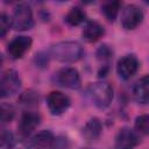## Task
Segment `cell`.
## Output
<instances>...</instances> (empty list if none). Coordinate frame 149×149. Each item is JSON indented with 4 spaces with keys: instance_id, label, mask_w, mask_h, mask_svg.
Instances as JSON below:
<instances>
[{
    "instance_id": "cell-14",
    "label": "cell",
    "mask_w": 149,
    "mask_h": 149,
    "mask_svg": "<svg viewBox=\"0 0 149 149\" xmlns=\"http://www.w3.org/2000/svg\"><path fill=\"white\" fill-rule=\"evenodd\" d=\"M104 27L100 23L95 21H90L85 24L81 31V36L86 42H95L104 35Z\"/></svg>"
},
{
    "instance_id": "cell-10",
    "label": "cell",
    "mask_w": 149,
    "mask_h": 149,
    "mask_svg": "<svg viewBox=\"0 0 149 149\" xmlns=\"http://www.w3.org/2000/svg\"><path fill=\"white\" fill-rule=\"evenodd\" d=\"M57 83L63 87L77 90L80 87L81 80L79 72L74 68H63L57 73Z\"/></svg>"
},
{
    "instance_id": "cell-24",
    "label": "cell",
    "mask_w": 149,
    "mask_h": 149,
    "mask_svg": "<svg viewBox=\"0 0 149 149\" xmlns=\"http://www.w3.org/2000/svg\"><path fill=\"white\" fill-rule=\"evenodd\" d=\"M35 62L38 66H45L48 64V56L47 55H42V54H38L36 55L35 57Z\"/></svg>"
},
{
    "instance_id": "cell-7",
    "label": "cell",
    "mask_w": 149,
    "mask_h": 149,
    "mask_svg": "<svg viewBox=\"0 0 149 149\" xmlns=\"http://www.w3.org/2000/svg\"><path fill=\"white\" fill-rule=\"evenodd\" d=\"M47 105L52 115H59L69 108L70 99L66 94L59 91H52L47 97Z\"/></svg>"
},
{
    "instance_id": "cell-16",
    "label": "cell",
    "mask_w": 149,
    "mask_h": 149,
    "mask_svg": "<svg viewBox=\"0 0 149 149\" xmlns=\"http://www.w3.org/2000/svg\"><path fill=\"white\" fill-rule=\"evenodd\" d=\"M85 19H86V14L79 7H72L64 17L65 22L70 26H79L85 21Z\"/></svg>"
},
{
    "instance_id": "cell-8",
    "label": "cell",
    "mask_w": 149,
    "mask_h": 149,
    "mask_svg": "<svg viewBox=\"0 0 149 149\" xmlns=\"http://www.w3.org/2000/svg\"><path fill=\"white\" fill-rule=\"evenodd\" d=\"M40 122H41V116L36 112H29V111L23 112L17 125V132L20 136L21 137L29 136L36 129Z\"/></svg>"
},
{
    "instance_id": "cell-4",
    "label": "cell",
    "mask_w": 149,
    "mask_h": 149,
    "mask_svg": "<svg viewBox=\"0 0 149 149\" xmlns=\"http://www.w3.org/2000/svg\"><path fill=\"white\" fill-rule=\"evenodd\" d=\"M21 88V78L19 73L9 69L0 78V94L3 97H12Z\"/></svg>"
},
{
    "instance_id": "cell-5",
    "label": "cell",
    "mask_w": 149,
    "mask_h": 149,
    "mask_svg": "<svg viewBox=\"0 0 149 149\" xmlns=\"http://www.w3.org/2000/svg\"><path fill=\"white\" fill-rule=\"evenodd\" d=\"M143 20V12L136 5H127L121 12V24L125 29H135Z\"/></svg>"
},
{
    "instance_id": "cell-2",
    "label": "cell",
    "mask_w": 149,
    "mask_h": 149,
    "mask_svg": "<svg viewBox=\"0 0 149 149\" xmlns=\"http://www.w3.org/2000/svg\"><path fill=\"white\" fill-rule=\"evenodd\" d=\"M91 101L98 108H106L113 100V88L107 81H97L88 86L87 90Z\"/></svg>"
},
{
    "instance_id": "cell-9",
    "label": "cell",
    "mask_w": 149,
    "mask_h": 149,
    "mask_svg": "<svg viewBox=\"0 0 149 149\" xmlns=\"http://www.w3.org/2000/svg\"><path fill=\"white\" fill-rule=\"evenodd\" d=\"M31 38L29 36H16L14 37L7 45V52L13 59H19L23 57V55L31 47Z\"/></svg>"
},
{
    "instance_id": "cell-11",
    "label": "cell",
    "mask_w": 149,
    "mask_h": 149,
    "mask_svg": "<svg viewBox=\"0 0 149 149\" xmlns=\"http://www.w3.org/2000/svg\"><path fill=\"white\" fill-rule=\"evenodd\" d=\"M139 69V59L134 55H125L118 61L116 71L122 79H129Z\"/></svg>"
},
{
    "instance_id": "cell-13",
    "label": "cell",
    "mask_w": 149,
    "mask_h": 149,
    "mask_svg": "<svg viewBox=\"0 0 149 149\" xmlns=\"http://www.w3.org/2000/svg\"><path fill=\"white\" fill-rule=\"evenodd\" d=\"M101 133H102V125L99 121V119H97V118L90 119L83 127V136L88 142L98 140L100 137Z\"/></svg>"
},
{
    "instance_id": "cell-26",
    "label": "cell",
    "mask_w": 149,
    "mask_h": 149,
    "mask_svg": "<svg viewBox=\"0 0 149 149\" xmlns=\"http://www.w3.org/2000/svg\"><path fill=\"white\" fill-rule=\"evenodd\" d=\"M0 97H1V94H0Z\"/></svg>"
},
{
    "instance_id": "cell-20",
    "label": "cell",
    "mask_w": 149,
    "mask_h": 149,
    "mask_svg": "<svg viewBox=\"0 0 149 149\" xmlns=\"http://www.w3.org/2000/svg\"><path fill=\"white\" fill-rule=\"evenodd\" d=\"M135 129L137 133H141L143 135L149 134V116L147 114L140 115L135 119Z\"/></svg>"
},
{
    "instance_id": "cell-21",
    "label": "cell",
    "mask_w": 149,
    "mask_h": 149,
    "mask_svg": "<svg viewBox=\"0 0 149 149\" xmlns=\"http://www.w3.org/2000/svg\"><path fill=\"white\" fill-rule=\"evenodd\" d=\"M10 27H12V19L8 16V14L0 12V38L6 36Z\"/></svg>"
},
{
    "instance_id": "cell-19",
    "label": "cell",
    "mask_w": 149,
    "mask_h": 149,
    "mask_svg": "<svg viewBox=\"0 0 149 149\" xmlns=\"http://www.w3.org/2000/svg\"><path fill=\"white\" fill-rule=\"evenodd\" d=\"M15 116V108L12 104L3 102L0 105V125L10 122Z\"/></svg>"
},
{
    "instance_id": "cell-3",
    "label": "cell",
    "mask_w": 149,
    "mask_h": 149,
    "mask_svg": "<svg viewBox=\"0 0 149 149\" xmlns=\"http://www.w3.org/2000/svg\"><path fill=\"white\" fill-rule=\"evenodd\" d=\"M33 26H34V16L30 6L24 2L17 3L14 8V13L12 16V27L15 30L24 31L31 29Z\"/></svg>"
},
{
    "instance_id": "cell-23",
    "label": "cell",
    "mask_w": 149,
    "mask_h": 149,
    "mask_svg": "<svg viewBox=\"0 0 149 149\" xmlns=\"http://www.w3.org/2000/svg\"><path fill=\"white\" fill-rule=\"evenodd\" d=\"M95 55H97V58H98V59L105 62V61H109V59L112 58L113 51H112V49H111L107 44H102V45H100V47L98 48Z\"/></svg>"
},
{
    "instance_id": "cell-12",
    "label": "cell",
    "mask_w": 149,
    "mask_h": 149,
    "mask_svg": "<svg viewBox=\"0 0 149 149\" xmlns=\"http://www.w3.org/2000/svg\"><path fill=\"white\" fill-rule=\"evenodd\" d=\"M133 95L134 99L142 105L148 104L149 101V78L148 76H143L142 78H140L134 87H133Z\"/></svg>"
},
{
    "instance_id": "cell-17",
    "label": "cell",
    "mask_w": 149,
    "mask_h": 149,
    "mask_svg": "<svg viewBox=\"0 0 149 149\" xmlns=\"http://www.w3.org/2000/svg\"><path fill=\"white\" fill-rule=\"evenodd\" d=\"M38 93L34 90H27L19 97V104L23 107L31 108L38 105Z\"/></svg>"
},
{
    "instance_id": "cell-25",
    "label": "cell",
    "mask_w": 149,
    "mask_h": 149,
    "mask_svg": "<svg viewBox=\"0 0 149 149\" xmlns=\"http://www.w3.org/2000/svg\"><path fill=\"white\" fill-rule=\"evenodd\" d=\"M2 64H3V57H2V55L0 54V70H1V66H2Z\"/></svg>"
},
{
    "instance_id": "cell-6",
    "label": "cell",
    "mask_w": 149,
    "mask_h": 149,
    "mask_svg": "<svg viewBox=\"0 0 149 149\" xmlns=\"http://www.w3.org/2000/svg\"><path fill=\"white\" fill-rule=\"evenodd\" d=\"M141 142L140 135L137 132L125 127L121 128L115 136V147L116 149H134Z\"/></svg>"
},
{
    "instance_id": "cell-1",
    "label": "cell",
    "mask_w": 149,
    "mask_h": 149,
    "mask_svg": "<svg viewBox=\"0 0 149 149\" xmlns=\"http://www.w3.org/2000/svg\"><path fill=\"white\" fill-rule=\"evenodd\" d=\"M84 54V49L80 43L76 41H62L54 44L49 55L58 62L62 63H74L81 58Z\"/></svg>"
},
{
    "instance_id": "cell-18",
    "label": "cell",
    "mask_w": 149,
    "mask_h": 149,
    "mask_svg": "<svg viewBox=\"0 0 149 149\" xmlns=\"http://www.w3.org/2000/svg\"><path fill=\"white\" fill-rule=\"evenodd\" d=\"M120 7H121V2L120 1H108V2H105L102 5L101 10H102L105 17L108 21H114L115 17L118 16Z\"/></svg>"
},
{
    "instance_id": "cell-15",
    "label": "cell",
    "mask_w": 149,
    "mask_h": 149,
    "mask_svg": "<svg viewBox=\"0 0 149 149\" xmlns=\"http://www.w3.org/2000/svg\"><path fill=\"white\" fill-rule=\"evenodd\" d=\"M55 140L50 130H41L31 139V147L34 149H48L55 143Z\"/></svg>"
},
{
    "instance_id": "cell-22",
    "label": "cell",
    "mask_w": 149,
    "mask_h": 149,
    "mask_svg": "<svg viewBox=\"0 0 149 149\" xmlns=\"http://www.w3.org/2000/svg\"><path fill=\"white\" fill-rule=\"evenodd\" d=\"M13 141H14V136H13L12 132H9L7 129H3L0 132V148L8 149L9 147H12Z\"/></svg>"
}]
</instances>
